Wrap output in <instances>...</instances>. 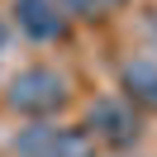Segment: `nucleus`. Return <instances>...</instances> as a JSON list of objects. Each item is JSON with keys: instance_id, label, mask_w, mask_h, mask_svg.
<instances>
[{"instance_id": "5", "label": "nucleus", "mask_w": 157, "mask_h": 157, "mask_svg": "<svg viewBox=\"0 0 157 157\" xmlns=\"http://www.w3.org/2000/svg\"><path fill=\"white\" fill-rule=\"evenodd\" d=\"M119 90H124V100L138 109V114H157V62L152 57H133L119 67Z\"/></svg>"}, {"instance_id": "3", "label": "nucleus", "mask_w": 157, "mask_h": 157, "mask_svg": "<svg viewBox=\"0 0 157 157\" xmlns=\"http://www.w3.org/2000/svg\"><path fill=\"white\" fill-rule=\"evenodd\" d=\"M14 157H95V143L86 138L81 124H57V119H38V124L19 128L10 138Z\"/></svg>"}, {"instance_id": "4", "label": "nucleus", "mask_w": 157, "mask_h": 157, "mask_svg": "<svg viewBox=\"0 0 157 157\" xmlns=\"http://www.w3.org/2000/svg\"><path fill=\"white\" fill-rule=\"evenodd\" d=\"M10 14H14V24H19V33L33 38V43H57V38H67V24H71L67 14L57 10V0H14Z\"/></svg>"}, {"instance_id": "1", "label": "nucleus", "mask_w": 157, "mask_h": 157, "mask_svg": "<svg viewBox=\"0 0 157 157\" xmlns=\"http://www.w3.org/2000/svg\"><path fill=\"white\" fill-rule=\"evenodd\" d=\"M67 100H71V81L62 76L57 67H24V71H14L10 76V90H5V105L14 109V114H24V119H52V114H62L67 109Z\"/></svg>"}, {"instance_id": "7", "label": "nucleus", "mask_w": 157, "mask_h": 157, "mask_svg": "<svg viewBox=\"0 0 157 157\" xmlns=\"http://www.w3.org/2000/svg\"><path fill=\"white\" fill-rule=\"evenodd\" d=\"M5 43H10V24L0 19V48H5Z\"/></svg>"}, {"instance_id": "2", "label": "nucleus", "mask_w": 157, "mask_h": 157, "mask_svg": "<svg viewBox=\"0 0 157 157\" xmlns=\"http://www.w3.org/2000/svg\"><path fill=\"white\" fill-rule=\"evenodd\" d=\"M86 138L95 147H109V152H128V147L143 138V114L128 105L124 95H100L86 105Z\"/></svg>"}, {"instance_id": "6", "label": "nucleus", "mask_w": 157, "mask_h": 157, "mask_svg": "<svg viewBox=\"0 0 157 157\" xmlns=\"http://www.w3.org/2000/svg\"><path fill=\"white\" fill-rule=\"evenodd\" d=\"M57 10L67 14V19H95V14L105 10V0H57Z\"/></svg>"}]
</instances>
